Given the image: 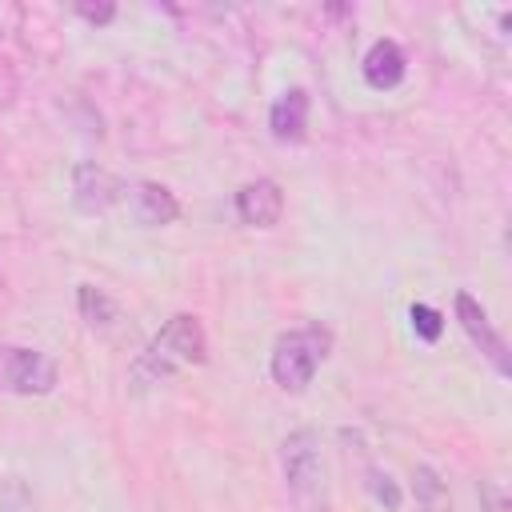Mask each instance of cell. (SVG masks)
<instances>
[{
    "instance_id": "6da1fadb",
    "label": "cell",
    "mask_w": 512,
    "mask_h": 512,
    "mask_svg": "<svg viewBox=\"0 0 512 512\" xmlns=\"http://www.w3.org/2000/svg\"><path fill=\"white\" fill-rule=\"evenodd\" d=\"M280 468H284V488L296 512H332L328 500V472L320 460V436L312 428H300L284 436L280 444Z\"/></svg>"
},
{
    "instance_id": "7a4b0ae2",
    "label": "cell",
    "mask_w": 512,
    "mask_h": 512,
    "mask_svg": "<svg viewBox=\"0 0 512 512\" xmlns=\"http://www.w3.org/2000/svg\"><path fill=\"white\" fill-rule=\"evenodd\" d=\"M204 356H208V336H204L200 320L188 316V312H176V316L152 336V344H148V352L140 356L136 372H140V376H152V380H164V376H172V372H184V368L204 364Z\"/></svg>"
},
{
    "instance_id": "3957f363",
    "label": "cell",
    "mask_w": 512,
    "mask_h": 512,
    "mask_svg": "<svg viewBox=\"0 0 512 512\" xmlns=\"http://www.w3.org/2000/svg\"><path fill=\"white\" fill-rule=\"evenodd\" d=\"M332 348V336L328 328L320 324H304V328H292L284 332L276 344H272V380L284 388V392H304L316 376V368L324 364Z\"/></svg>"
},
{
    "instance_id": "277c9868",
    "label": "cell",
    "mask_w": 512,
    "mask_h": 512,
    "mask_svg": "<svg viewBox=\"0 0 512 512\" xmlns=\"http://www.w3.org/2000/svg\"><path fill=\"white\" fill-rule=\"evenodd\" d=\"M0 380L16 396H48L56 384V364L36 348H0Z\"/></svg>"
},
{
    "instance_id": "5b68a950",
    "label": "cell",
    "mask_w": 512,
    "mask_h": 512,
    "mask_svg": "<svg viewBox=\"0 0 512 512\" xmlns=\"http://www.w3.org/2000/svg\"><path fill=\"white\" fill-rule=\"evenodd\" d=\"M124 196H128V184L120 176H112L100 164H76V172H72V200H76L80 212L100 216V212L116 208Z\"/></svg>"
},
{
    "instance_id": "8992f818",
    "label": "cell",
    "mask_w": 512,
    "mask_h": 512,
    "mask_svg": "<svg viewBox=\"0 0 512 512\" xmlns=\"http://www.w3.org/2000/svg\"><path fill=\"white\" fill-rule=\"evenodd\" d=\"M456 320H460V328L468 332V340L492 360V368H496L500 376H508V372H512V364H508V344H504V336L492 328V320H488V312L480 308L476 296L456 292Z\"/></svg>"
},
{
    "instance_id": "52a82bcc",
    "label": "cell",
    "mask_w": 512,
    "mask_h": 512,
    "mask_svg": "<svg viewBox=\"0 0 512 512\" xmlns=\"http://www.w3.org/2000/svg\"><path fill=\"white\" fill-rule=\"evenodd\" d=\"M124 204L132 208L136 224H144V228H164V224H172V220L180 216L176 196H172L164 184H156V180H140V184H132L128 196H124Z\"/></svg>"
},
{
    "instance_id": "ba28073f",
    "label": "cell",
    "mask_w": 512,
    "mask_h": 512,
    "mask_svg": "<svg viewBox=\"0 0 512 512\" xmlns=\"http://www.w3.org/2000/svg\"><path fill=\"white\" fill-rule=\"evenodd\" d=\"M236 212L252 228H272L284 212V192L276 180H252L236 192Z\"/></svg>"
},
{
    "instance_id": "9c48e42d",
    "label": "cell",
    "mask_w": 512,
    "mask_h": 512,
    "mask_svg": "<svg viewBox=\"0 0 512 512\" xmlns=\"http://www.w3.org/2000/svg\"><path fill=\"white\" fill-rule=\"evenodd\" d=\"M80 316L88 320L92 332H100V336H108V340H120L124 332H132V324H128V316L120 312V304H116L108 292L92 288V284H80Z\"/></svg>"
},
{
    "instance_id": "30bf717a",
    "label": "cell",
    "mask_w": 512,
    "mask_h": 512,
    "mask_svg": "<svg viewBox=\"0 0 512 512\" xmlns=\"http://www.w3.org/2000/svg\"><path fill=\"white\" fill-rule=\"evenodd\" d=\"M268 128H272L276 140L296 144V140L304 136V128H308V92H304V88H288V92L272 104Z\"/></svg>"
},
{
    "instance_id": "8fae6325",
    "label": "cell",
    "mask_w": 512,
    "mask_h": 512,
    "mask_svg": "<svg viewBox=\"0 0 512 512\" xmlns=\"http://www.w3.org/2000/svg\"><path fill=\"white\" fill-rule=\"evenodd\" d=\"M364 80L372 88H380V92L384 88H396L404 80V52H400L396 40H376L368 48V56H364Z\"/></svg>"
},
{
    "instance_id": "7c38bea8",
    "label": "cell",
    "mask_w": 512,
    "mask_h": 512,
    "mask_svg": "<svg viewBox=\"0 0 512 512\" xmlns=\"http://www.w3.org/2000/svg\"><path fill=\"white\" fill-rule=\"evenodd\" d=\"M412 480H416L412 488H416V500H420L424 512H448V488H444V480L428 464H420L412 472Z\"/></svg>"
},
{
    "instance_id": "4fadbf2b",
    "label": "cell",
    "mask_w": 512,
    "mask_h": 512,
    "mask_svg": "<svg viewBox=\"0 0 512 512\" xmlns=\"http://www.w3.org/2000/svg\"><path fill=\"white\" fill-rule=\"evenodd\" d=\"M412 328H416L424 340H436V336L444 332V320H440L436 308H428V304H412Z\"/></svg>"
},
{
    "instance_id": "5bb4252c",
    "label": "cell",
    "mask_w": 512,
    "mask_h": 512,
    "mask_svg": "<svg viewBox=\"0 0 512 512\" xmlns=\"http://www.w3.org/2000/svg\"><path fill=\"white\" fill-rule=\"evenodd\" d=\"M368 488H372V496L380 500V504H388V512H396L400 508V492H396V484L388 480V472H368Z\"/></svg>"
},
{
    "instance_id": "9a60e30c",
    "label": "cell",
    "mask_w": 512,
    "mask_h": 512,
    "mask_svg": "<svg viewBox=\"0 0 512 512\" xmlns=\"http://www.w3.org/2000/svg\"><path fill=\"white\" fill-rule=\"evenodd\" d=\"M0 512H36V504H32V496H28V488H24L20 480H12V484L4 488Z\"/></svg>"
},
{
    "instance_id": "2e32d148",
    "label": "cell",
    "mask_w": 512,
    "mask_h": 512,
    "mask_svg": "<svg viewBox=\"0 0 512 512\" xmlns=\"http://www.w3.org/2000/svg\"><path fill=\"white\" fill-rule=\"evenodd\" d=\"M480 500H484V512H508V496L492 480H480Z\"/></svg>"
},
{
    "instance_id": "e0dca14e",
    "label": "cell",
    "mask_w": 512,
    "mask_h": 512,
    "mask_svg": "<svg viewBox=\"0 0 512 512\" xmlns=\"http://www.w3.org/2000/svg\"><path fill=\"white\" fill-rule=\"evenodd\" d=\"M76 12H80L84 20H92V24H104V20H112L116 8H112V4H100V8H76Z\"/></svg>"
}]
</instances>
